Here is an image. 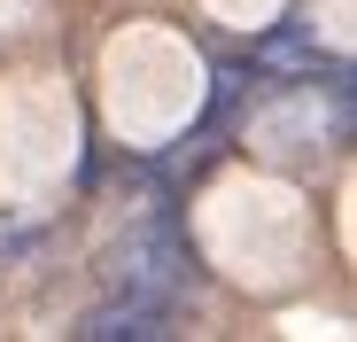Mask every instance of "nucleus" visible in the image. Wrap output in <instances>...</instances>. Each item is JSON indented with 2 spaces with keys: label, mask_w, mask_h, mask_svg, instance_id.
Wrapping results in <instances>:
<instances>
[{
  "label": "nucleus",
  "mask_w": 357,
  "mask_h": 342,
  "mask_svg": "<svg viewBox=\"0 0 357 342\" xmlns=\"http://www.w3.org/2000/svg\"><path fill=\"white\" fill-rule=\"evenodd\" d=\"M264 86H272V78H264L257 63H225V70L210 78V109H202V125H195V133H225L233 117H241V101L264 94Z\"/></svg>",
  "instance_id": "nucleus-4"
},
{
  "label": "nucleus",
  "mask_w": 357,
  "mask_h": 342,
  "mask_svg": "<svg viewBox=\"0 0 357 342\" xmlns=\"http://www.w3.org/2000/svg\"><path fill=\"white\" fill-rule=\"evenodd\" d=\"M249 63H257L264 78H272V70H287V78H311V86H326L334 70H349V63H334V54H319V39H311V24H303V16H280V24L249 47ZM272 86H280V78H272Z\"/></svg>",
  "instance_id": "nucleus-2"
},
{
  "label": "nucleus",
  "mask_w": 357,
  "mask_h": 342,
  "mask_svg": "<svg viewBox=\"0 0 357 342\" xmlns=\"http://www.w3.org/2000/svg\"><path fill=\"white\" fill-rule=\"evenodd\" d=\"M109 280L125 296H148V304H178L202 280V265H195V241H187V225H178V202L171 195H155V210L148 218H132V234L109 249Z\"/></svg>",
  "instance_id": "nucleus-1"
},
{
  "label": "nucleus",
  "mask_w": 357,
  "mask_h": 342,
  "mask_svg": "<svg viewBox=\"0 0 357 342\" xmlns=\"http://www.w3.org/2000/svg\"><path fill=\"white\" fill-rule=\"evenodd\" d=\"M163 334H171V311L148 296H125V288L78 319V342H163Z\"/></svg>",
  "instance_id": "nucleus-3"
}]
</instances>
